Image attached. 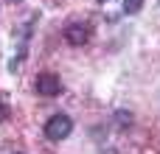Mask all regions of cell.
Listing matches in <instances>:
<instances>
[{
  "label": "cell",
  "instance_id": "6da1fadb",
  "mask_svg": "<svg viewBox=\"0 0 160 154\" xmlns=\"http://www.w3.org/2000/svg\"><path fill=\"white\" fill-rule=\"evenodd\" d=\"M70 132H73V121H70L68 115H62V112L53 115V118L45 123V137H48V140H65Z\"/></svg>",
  "mask_w": 160,
  "mask_h": 154
},
{
  "label": "cell",
  "instance_id": "7a4b0ae2",
  "mask_svg": "<svg viewBox=\"0 0 160 154\" xmlns=\"http://www.w3.org/2000/svg\"><path fill=\"white\" fill-rule=\"evenodd\" d=\"M37 93L45 95V98H53L62 93V79L53 76V73H39L37 76Z\"/></svg>",
  "mask_w": 160,
  "mask_h": 154
},
{
  "label": "cell",
  "instance_id": "277c9868",
  "mask_svg": "<svg viewBox=\"0 0 160 154\" xmlns=\"http://www.w3.org/2000/svg\"><path fill=\"white\" fill-rule=\"evenodd\" d=\"M143 3H146V0H124V11H127V14H138V11L143 8Z\"/></svg>",
  "mask_w": 160,
  "mask_h": 154
},
{
  "label": "cell",
  "instance_id": "5b68a950",
  "mask_svg": "<svg viewBox=\"0 0 160 154\" xmlns=\"http://www.w3.org/2000/svg\"><path fill=\"white\" fill-rule=\"evenodd\" d=\"M6 121H8V104L0 101V123H6Z\"/></svg>",
  "mask_w": 160,
  "mask_h": 154
},
{
  "label": "cell",
  "instance_id": "3957f363",
  "mask_svg": "<svg viewBox=\"0 0 160 154\" xmlns=\"http://www.w3.org/2000/svg\"><path fill=\"white\" fill-rule=\"evenodd\" d=\"M65 39L70 42V45H87L90 42V28L87 25H82V22H73V25H68L65 28Z\"/></svg>",
  "mask_w": 160,
  "mask_h": 154
},
{
  "label": "cell",
  "instance_id": "8992f818",
  "mask_svg": "<svg viewBox=\"0 0 160 154\" xmlns=\"http://www.w3.org/2000/svg\"><path fill=\"white\" fill-rule=\"evenodd\" d=\"M8 3H17V0H8Z\"/></svg>",
  "mask_w": 160,
  "mask_h": 154
}]
</instances>
